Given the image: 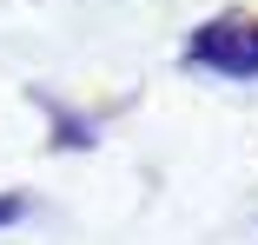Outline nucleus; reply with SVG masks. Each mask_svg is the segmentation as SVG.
I'll use <instances>...</instances> for the list:
<instances>
[{
    "mask_svg": "<svg viewBox=\"0 0 258 245\" xmlns=\"http://www.w3.org/2000/svg\"><path fill=\"white\" fill-rule=\"evenodd\" d=\"M14 219H27V206L20 199H0V225H14Z\"/></svg>",
    "mask_w": 258,
    "mask_h": 245,
    "instance_id": "nucleus-2",
    "label": "nucleus"
},
{
    "mask_svg": "<svg viewBox=\"0 0 258 245\" xmlns=\"http://www.w3.org/2000/svg\"><path fill=\"white\" fill-rule=\"evenodd\" d=\"M185 60L192 67H212L225 80H258V20L245 14H225L212 27H199L192 46H185Z\"/></svg>",
    "mask_w": 258,
    "mask_h": 245,
    "instance_id": "nucleus-1",
    "label": "nucleus"
}]
</instances>
